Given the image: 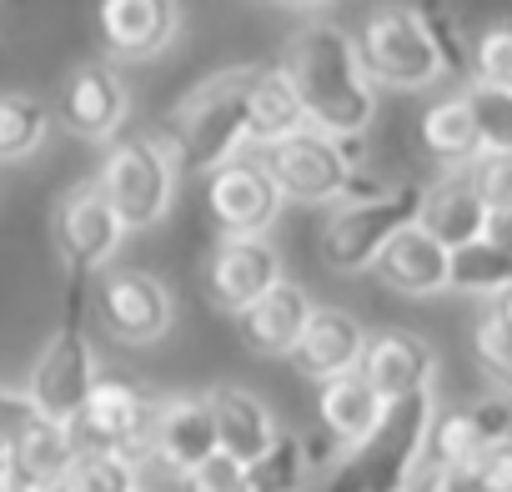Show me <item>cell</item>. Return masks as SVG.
<instances>
[{"label":"cell","instance_id":"29","mask_svg":"<svg viewBox=\"0 0 512 492\" xmlns=\"http://www.w3.org/2000/svg\"><path fill=\"white\" fill-rule=\"evenodd\" d=\"M51 131V106L31 91H0V161H26Z\"/></svg>","mask_w":512,"mask_h":492},{"label":"cell","instance_id":"1","mask_svg":"<svg viewBox=\"0 0 512 492\" xmlns=\"http://www.w3.org/2000/svg\"><path fill=\"white\" fill-rule=\"evenodd\" d=\"M277 66L292 81L312 131H322L332 141H362V131L377 116V86L362 71L352 31H342L332 21H312L287 41Z\"/></svg>","mask_w":512,"mask_h":492},{"label":"cell","instance_id":"33","mask_svg":"<svg viewBox=\"0 0 512 492\" xmlns=\"http://www.w3.org/2000/svg\"><path fill=\"white\" fill-rule=\"evenodd\" d=\"M472 362L492 382V392L512 402V332H507V322L492 307L472 322Z\"/></svg>","mask_w":512,"mask_h":492},{"label":"cell","instance_id":"34","mask_svg":"<svg viewBox=\"0 0 512 492\" xmlns=\"http://www.w3.org/2000/svg\"><path fill=\"white\" fill-rule=\"evenodd\" d=\"M472 86H487V91H512V16L482 26L472 36Z\"/></svg>","mask_w":512,"mask_h":492},{"label":"cell","instance_id":"41","mask_svg":"<svg viewBox=\"0 0 512 492\" xmlns=\"http://www.w3.org/2000/svg\"><path fill=\"white\" fill-rule=\"evenodd\" d=\"M0 492H36V482H31V472H26L16 447L0 452Z\"/></svg>","mask_w":512,"mask_h":492},{"label":"cell","instance_id":"5","mask_svg":"<svg viewBox=\"0 0 512 492\" xmlns=\"http://www.w3.org/2000/svg\"><path fill=\"white\" fill-rule=\"evenodd\" d=\"M422 191H427V186L402 181V186H387V191L372 196V201H342V206L327 216L322 241H317L322 267H327V272H367L397 231L417 226Z\"/></svg>","mask_w":512,"mask_h":492},{"label":"cell","instance_id":"6","mask_svg":"<svg viewBox=\"0 0 512 492\" xmlns=\"http://www.w3.org/2000/svg\"><path fill=\"white\" fill-rule=\"evenodd\" d=\"M352 41H357V56L372 86L427 91L442 81V61L417 21V6H377Z\"/></svg>","mask_w":512,"mask_h":492},{"label":"cell","instance_id":"22","mask_svg":"<svg viewBox=\"0 0 512 492\" xmlns=\"http://www.w3.org/2000/svg\"><path fill=\"white\" fill-rule=\"evenodd\" d=\"M447 262H452L447 246H437L422 226H407V231H397L382 246V257L372 262V272L397 297H437V292H447Z\"/></svg>","mask_w":512,"mask_h":492},{"label":"cell","instance_id":"42","mask_svg":"<svg viewBox=\"0 0 512 492\" xmlns=\"http://www.w3.org/2000/svg\"><path fill=\"white\" fill-rule=\"evenodd\" d=\"M482 241H487V246H497L502 257H512V211H497V216H487V226H482Z\"/></svg>","mask_w":512,"mask_h":492},{"label":"cell","instance_id":"9","mask_svg":"<svg viewBox=\"0 0 512 492\" xmlns=\"http://www.w3.org/2000/svg\"><path fill=\"white\" fill-rule=\"evenodd\" d=\"M151 422H156V397L141 392L136 382L121 377H101L81 407V417L71 422L81 452H116V457H146L151 447Z\"/></svg>","mask_w":512,"mask_h":492},{"label":"cell","instance_id":"39","mask_svg":"<svg viewBox=\"0 0 512 492\" xmlns=\"http://www.w3.org/2000/svg\"><path fill=\"white\" fill-rule=\"evenodd\" d=\"M482 492H512V437H502L497 447H487L477 462H472Z\"/></svg>","mask_w":512,"mask_h":492},{"label":"cell","instance_id":"15","mask_svg":"<svg viewBox=\"0 0 512 492\" xmlns=\"http://www.w3.org/2000/svg\"><path fill=\"white\" fill-rule=\"evenodd\" d=\"M502 437H512V402L487 392L467 407H447L432 412L427 427V472L432 467H467L477 462L487 447H497Z\"/></svg>","mask_w":512,"mask_h":492},{"label":"cell","instance_id":"23","mask_svg":"<svg viewBox=\"0 0 512 492\" xmlns=\"http://www.w3.org/2000/svg\"><path fill=\"white\" fill-rule=\"evenodd\" d=\"M417 226L447 246V252H457V246H472L482 241V226H487V206L482 196L472 191L467 171H447L442 181H432L422 191V211H417Z\"/></svg>","mask_w":512,"mask_h":492},{"label":"cell","instance_id":"7","mask_svg":"<svg viewBox=\"0 0 512 492\" xmlns=\"http://www.w3.org/2000/svg\"><path fill=\"white\" fill-rule=\"evenodd\" d=\"M256 161H262V171L272 176L282 201L317 206V201H342L347 176L362 171V141H332V136L302 126L297 136H287L277 146H262Z\"/></svg>","mask_w":512,"mask_h":492},{"label":"cell","instance_id":"37","mask_svg":"<svg viewBox=\"0 0 512 492\" xmlns=\"http://www.w3.org/2000/svg\"><path fill=\"white\" fill-rule=\"evenodd\" d=\"M176 492H241V467L226 452H211L206 462L176 477Z\"/></svg>","mask_w":512,"mask_h":492},{"label":"cell","instance_id":"28","mask_svg":"<svg viewBox=\"0 0 512 492\" xmlns=\"http://www.w3.org/2000/svg\"><path fill=\"white\" fill-rule=\"evenodd\" d=\"M447 292H467V297H502L512 292V257H502L497 246L487 241H472V246H457L452 262H447Z\"/></svg>","mask_w":512,"mask_h":492},{"label":"cell","instance_id":"32","mask_svg":"<svg viewBox=\"0 0 512 492\" xmlns=\"http://www.w3.org/2000/svg\"><path fill=\"white\" fill-rule=\"evenodd\" d=\"M56 492H141V472L116 452H81Z\"/></svg>","mask_w":512,"mask_h":492},{"label":"cell","instance_id":"18","mask_svg":"<svg viewBox=\"0 0 512 492\" xmlns=\"http://www.w3.org/2000/svg\"><path fill=\"white\" fill-rule=\"evenodd\" d=\"M362 347H367V332H362V322L352 312H342V307H312V317H307L297 347L287 352V362L297 367V377H307V382L322 387V382H337V377L357 372Z\"/></svg>","mask_w":512,"mask_h":492},{"label":"cell","instance_id":"17","mask_svg":"<svg viewBox=\"0 0 512 492\" xmlns=\"http://www.w3.org/2000/svg\"><path fill=\"white\" fill-rule=\"evenodd\" d=\"M216 452V427H211V407L196 392H176V397H156V422H151V447L146 457L171 472V482L181 472H191L196 462H206Z\"/></svg>","mask_w":512,"mask_h":492},{"label":"cell","instance_id":"31","mask_svg":"<svg viewBox=\"0 0 512 492\" xmlns=\"http://www.w3.org/2000/svg\"><path fill=\"white\" fill-rule=\"evenodd\" d=\"M472 131H477V151L482 156H512V91H487V86H467L462 91Z\"/></svg>","mask_w":512,"mask_h":492},{"label":"cell","instance_id":"8","mask_svg":"<svg viewBox=\"0 0 512 492\" xmlns=\"http://www.w3.org/2000/svg\"><path fill=\"white\" fill-rule=\"evenodd\" d=\"M106 196V206L116 211L121 231H146L156 226L166 211H171V191H176V171L171 161L156 151L151 136H136V141H121L101 171L91 176Z\"/></svg>","mask_w":512,"mask_h":492},{"label":"cell","instance_id":"4","mask_svg":"<svg viewBox=\"0 0 512 492\" xmlns=\"http://www.w3.org/2000/svg\"><path fill=\"white\" fill-rule=\"evenodd\" d=\"M81 307H86V297H81V277H71L66 317H61V327L51 332V342L41 347V357H36V367H31V382H26L31 407H36L46 422H66V427L81 417L91 387L101 382V372H96V352H91V337H86V327H81Z\"/></svg>","mask_w":512,"mask_h":492},{"label":"cell","instance_id":"40","mask_svg":"<svg viewBox=\"0 0 512 492\" xmlns=\"http://www.w3.org/2000/svg\"><path fill=\"white\" fill-rule=\"evenodd\" d=\"M422 492H482V482H477L472 462L467 467H432L427 482H422Z\"/></svg>","mask_w":512,"mask_h":492},{"label":"cell","instance_id":"25","mask_svg":"<svg viewBox=\"0 0 512 492\" xmlns=\"http://www.w3.org/2000/svg\"><path fill=\"white\" fill-rule=\"evenodd\" d=\"M307 126L302 101L292 91V81L282 76V66H256L251 76V96H246V146H277L287 136H297Z\"/></svg>","mask_w":512,"mask_h":492},{"label":"cell","instance_id":"20","mask_svg":"<svg viewBox=\"0 0 512 492\" xmlns=\"http://www.w3.org/2000/svg\"><path fill=\"white\" fill-rule=\"evenodd\" d=\"M206 407H211V427H216V452H226L236 467L272 452V442L282 437L267 402L246 387H236V382H216L206 392Z\"/></svg>","mask_w":512,"mask_h":492},{"label":"cell","instance_id":"36","mask_svg":"<svg viewBox=\"0 0 512 492\" xmlns=\"http://www.w3.org/2000/svg\"><path fill=\"white\" fill-rule=\"evenodd\" d=\"M467 181H472V191L482 196L487 216L512 211V156H477V161L467 166Z\"/></svg>","mask_w":512,"mask_h":492},{"label":"cell","instance_id":"38","mask_svg":"<svg viewBox=\"0 0 512 492\" xmlns=\"http://www.w3.org/2000/svg\"><path fill=\"white\" fill-rule=\"evenodd\" d=\"M36 422H41V412L31 407V397H26V392L0 387V452L21 447V442H26V432H31Z\"/></svg>","mask_w":512,"mask_h":492},{"label":"cell","instance_id":"3","mask_svg":"<svg viewBox=\"0 0 512 492\" xmlns=\"http://www.w3.org/2000/svg\"><path fill=\"white\" fill-rule=\"evenodd\" d=\"M437 397L412 392L392 402L367 442L337 457L327 472L322 492H412L417 477L427 472V427H432Z\"/></svg>","mask_w":512,"mask_h":492},{"label":"cell","instance_id":"12","mask_svg":"<svg viewBox=\"0 0 512 492\" xmlns=\"http://www.w3.org/2000/svg\"><path fill=\"white\" fill-rule=\"evenodd\" d=\"M277 282H282V257L267 236H221L206 252V267H201V292L226 317L246 312Z\"/></svg>","mask_w":512,"mask_h":492},{"label":"cell","instance_id":"43","mask_svg":"<svg viewBox=\"0 0 512 492\" xmlns=\"http://www.w3.org/2000/svg\"><path fill=\"white\" fill-rule=\"evenodd\" d=\"M492 312H497V317L507 322V332H512V292H502V297L492 302Z\"/></svg>","mask_w":512,"mask_h":492},{"label":"cell","instance_id":"26","mask_svg":"<svg viewBox=\"0 0 512 492\" xmlns=\"http://www.w3.org/2000/svg\"><path fill=\"white\" fill-rule=\"evenodd\" d=\"M417 136H422V151L432 161H442L447 171H467L482 151H477V131H472V116H467V101L462 91L432 101L417 121Z\"/></svg>","mask_w":512,"mask_h":492},{"label":"cell","instance_id":"10","mask_svg":"<svg viewBox=\"0 0 512 492\" xmlns=\"http://www.w3.org/2000/svg\"><path fill=\"white\" fill-rule=\"evenodd\" d=\"M121 221L106 206L96 181H76L61 191L56 211H51V241H56V257L71 277H91L101 267H111L116 246H121Z\"/></svg>","mask_w":512,"mask_h":492},{"label":"cell","instance_id":"16","mask_svg":"<svg viewBox=\"0 0 512 492\" xmlns=\"http://www.w3.org/2000/svg\"><path fill=\"white\" fill-rule=\"evenodd\" d=\"M131 111V91L126 81L106 66V61H86L76 66L66 81H61V96H56V116L71 136L81 141H106L116 136V126L126 121Z\"/></svg>","mask_w":512,"mask_h":492},{"label":"cell","instance_id":"11","mask_svg":"<svg viewBox=\"0 0 512 492\" xmlns=\"http://www.w3.org/2000/svg\"><path fill=\"white\" fill-rule=\"evenodd\" d=\"M91 302H96V317H101L106 337H116L126 347H151L176 322L171 287L151 272H101Z\"/></svg>","mask_w":512,"mask_h":492},{"label":"cell","instance_id":"2","mask_svg":"<svg viewBox=\"0 0 512 492\" xmlns=\"http://www.w3.org/2000/svg\"><path fill=\"white\" fill-rule=\"evenodd\" d=\"M256 66H226L196 81L151 136L176 176H211L246 151V96Z\"/></svg>","mask_w":512,"mask_h":492},{"label":"cell","instance_id":"19","mask_svg":"<svg viewBox=\"0 0 512 492\" xmlns=\"http://www.w3.org/2000/svg\"><path fill=\"white\" fill-rule=\"evenodd\" d=\"M96 21H101V41L116 61H151L181 31V11L171 0H106Z\"/></svg>","mask_w":512,"mask_h":492},{"label":"cell","instance_id":"44","mask_svg":"<svg viewBox=\"0 0 512 492\" xmlns=\"http://www.w3.org/2000/svg\"><path fill=\"white\" fill-rule=\"evenodd\" d=\"M141 492H151V487H141Z\"/></svg>","mask_w":512,"mask_h":492},{"label":"cell","instance_id":"35","mask_svg":"<svg viewBox=\"0 0 512 492\" xmlns=\"http://www.w3.org/2000/svg\"><path fill=\"white\" fill-rule=\"evenodd\" d=\"M417 21L442 61V76H467L472 71V41L462 31V16L452 6H417Z\"/></svg>","mask_w":512,"mask_h":492},{"label":"cell","instance_id":"24","mask_svg":"<svg viewBox=\"0 0 512 492\" xmlns=\"http://www.w3.org/2000/svg\"><path fill=\"white\" fill-rule=\"evenodd\" d=\"M382 412H387V402H382L357 372H347V377L317 387V422H322V432H327L342 452H352L357 442H367V437L377 432Z\"/></svg>","mask_w":512,"mask_h":492},{"label":"cell","instance_id":"27","mask_svg":"<svg viewBox=\"0 0 512 492\" xmlns=\"http://www.w3.org/2000/svg\"><path fill=\"white\" fill-rule=\"evenodd\" d=\"M16 452H21V462H26L36 492H56L61 477L71 472V462L81 457V442H76V432H71L66 422H46V417H41Z\"/></svg>","mask_w":512,"mask_h":492},{"label":"cell","instance_id":"30","mask_svg":"<svg viewBox=\"0 0 512 492\" xmlns=\"http://www.w3.org/2000/svg\"><path fill=\"white\" fill-rule=\"evenodd\" d=\"M307 472H312L307 442L292 437V432H282L272 442V452H262L256 462L241 467V492H302L307 487Z\"/></svg>","mask_w":512,"mask_h":492},{"label":"cell","instance_id":"14","mask_svg":"<svg viewBox=\"0 0 512 492\" xmlns=\"http://www.w3.org/2000/svg\"><path fill=\"white\" fill-rule=\"evenodd\" d=\"M357 377L392 407V402H402L412 392H432V382H437V352H432L427 337H417L407 327H382V332H367Z\"/></svg>","mask_w":512,"mask_h":492},{"label":"cell","instance_id":"21","mask_svg":"<svg viewBox=\"0 0 512 492\" xmlns=\"http://www.w3.org/2000/svg\"><path fill=\"white\" fill-rule=\"evenodd\" d=\"M307 317H312V297H307L297 282L282 277L272 292H262L246 312H236V337H241V347L256 352V357H287V352L297 347Z\"/></svg>","mask_w":512,"mask_h":492},{"label":"cell","instance_id":"13","mask_svg":"<svg viewBox=\"0 0 512 492\" xmlns=\"http://www.w3.org/2000/svg\"><path fill=\"white\" fill-rule=\"evenodd\" d=\"M206 211L221 226V236H267L282 196L256 156H236L206 176Z\"/></svg>","mask_w":512,"mask_h":492}]
</instances>
